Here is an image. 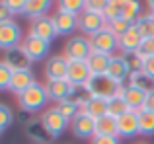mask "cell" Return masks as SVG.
<instances>
[{
    "label": "cell",
    "instance_id": "cell-1",
    "mask_svg": "<svg viewBox=\"0 0 154 144\" xmlns=\"http://www.w3.org/2000/svg\"><path fill=\"white\" fill-rule=\"evenodd\" d=\"M49 94H47L45 84L37 82L29 88L27 92H23L22 95L18 98V105L23 113L27 115H35V113H43L45 109H49Z\"/></svg>",
    "mask_w": 154,
    "mask_h": 144
},
{
    "label": "cell",
    "instance_id": "cell-2",
    "mask_svg": "<svg viewBox=\"0 0 154 144\" xmlns=\"http://www.w3.org/2000/svg\"><path fill=\"white\" fill-rule=\"evenodd\" d=\"M39 121H41L45 133L51 136V140L63 136V134L70 129V121H68V119L64 117L59 109H57V105H51L49 109L43 111L41 117H39Z\"/></svg>",
    "mask_w": 154,
    "mask_h": 144
},
{
    "label": "cell",
    "instance_id": "cell-3",
    "mask_svg": "<svg viewBox=\"0 0 154 144\" xmlns=\"http://www.w3.org/2000/svg\"><path fill=\"white\" fill-rule=\"evenodd\" d=\"M121 88L123 86H117L107 76H92L90 82L82 88V92L86 95H92V98H102L109 101L115 95H121Z\"/></svg>",
    "mask_w": 154,
    "mask_h": 144
},
{
    "label": "cell",
    "instance_id": "cell-4",
    "mask_svg": "<svg viewBox=\"0 0 154 144\" xmlns=\"http://www.w3.org/2000/svg\"><path fill=\"white\" fill-rule=\"evenodd\" d=\"M92 53H94V49H92L90 37H86L82 33L66 39V43L63 47V55L66 61H88Z\"/></svg>",
    "mask_w": 154,
    "mask_h": 144
},
{
    "label": "cell",
    "instance_id": "cell-5",
    "mask_svg": "<svg viewBox=\"0 0 154 144\" xmlns=\"http://www.w3.org/2000/svg\"><path fill=\"white\" fill-rule=\"evenodd\" d=\"M23 29L16 20L12 22H4L0 23V51H10L14 47H20L23 43Z\"/></svg>",
    "mask_w": 154,
    "mask_h": 144
},
{
    "label": "cell",
    "instance_id": "cell-6",
    "mask_svg": "<svg viewBox=\"0 0 154 144\" xmlns=\"http://www.w3.org/2000/svg\"><path fill=\"white\" fill-rule=\"evenodd\" d=\"M45 88H47V94H49V99L55 101V103L72 99V98H76V95L80 94L78 88L72 86L66 78H63V80H47Z\"/></svg>",
    "mask_w": 154,
    "mask_h": 144
},
{
    "label": "cell",
    "instance_id": "cell-7",
    "mask_svg": "<svg viewBox=\"0 0 154 144\" xmlns=\"http://www.w3.org/2000/svg\"><path fill=\"white\" fill-rule=\"evenodd\" d=\"M90 41H92V49L96 53H103V55H109V57H115V53L119 51V37L111 29H107V27L103 31H100V33H96L94 37H90Z\"/></svg>",
    "mask_w": 154,
    "mask_h": 144
},
{
    "label": "cell",
    "instance_id": "cell-8",
    "mask_svg": "<svg viewBox=\"0 0 154 144\" xmlns=\"http://www.w3.org/2000/svg\"><path fill=\"white\" fill-rule=\"evenodd\" d=\"M107 22L102 14H94V12H86L84 10L82 14L78 16V31L86 37H94L96 33L105 29Z\"/></svg>",
    "mask_w": 154,
    "mask_h": 144
},
{
    "label": "cell",
    "instance_id": "cell-9",
    "mask_svg": "<svg viewBox=\"0 0 154 144\" xmlns=\"http://www.w3.org/2000/svg\"><path fill=\"white\" fill-rule=\"evenodd\" d=\"M51 20H53V23H55V29H57V35H59V37L70 39L72 35H74V31H78V16L55 10V12H51Z\"/></svg>",
    "mask_w": 154,
    "mask_h": 144
},
{
    "label": "cell",
    "instance_id": "cell-10",
    "mask_svg": "<svg viewBox=\"0 0 154 144\" xmlns=\"http://www.w3.org/2000/svg\"><path fill=\"white\" fill-rule=\"evenodd\" d=\"M70 133L78 140H92L96 136V121L86 113H80L70 121Z\"/></svg>",
    "mask_w": 154,
    "mask_h": 144
},
{
    "label": "cell",
    "instance_id": "cell-11",
    "mask_svg": "<svg viewBox=\"0 0 154 144\" xmlns=\"http://www.w3.org/2000/svg\"><path fill=\"white\" fill-rule=\"evenodd\" d=\"M92 78V70L88 66L86 61H68V74H66V80L76 86L78 90H82Z\"/></svg>",
    "mask_w": 154,
    "mask_h": 144
},
{
    "label": "cell",
    "instance_id": "cell-12",
    "mask_svg": "<svg viewBox=\"0 0 154 144\" xmlns=\"http://www.w3.org/2000/svg\"><path fill=\"white\" fill-rule=\"evenodd\" d=\"M22 47L27 53V57L31 58V62H39V61H43V58H47L49 57V51H51V43L43 41V39H37L29 33L26 35Z\"/></svg>",
    "mask_w": 154,
    "mask_h": 144
},
{
    "label": "cell",
    "instance_id": "cell-13",
    "mask_svg": "<svg viewBox=\"0 0 154 144\" xmlns=\"http://www.w3.org/2000/svg\"><path fill=\"white\" fill-rule=\"evenodd\" d=\"M105 76L111 78L117 86H127L129 84V76H131V68H129L127 57L115 55V57L111 58V64H109V70H107Z\"/></svg>",
    "mask_w": 154,
    "mask_h": 144
},
{
    "label": "cell",
    "instance_id": "cell-14",
    "mask_svg": "<svg viewBox=\"0 0 154 144\" xmlns=\"http://www.w3.org/2000/svg\"><path fill=\"white\" fill-rule=\"evenodd\" d=\"M117 134H119V138L140 136V125H139V113L137 111H129L123 117L117 119Z\"/></svg>",
    "mask_w": 154,
    "mask_h": 144
},
{
    "label": "cell",
    "instance_id": "cell-15",
    "mask_svg": "<svg viewBox=\"0 0 154 144\" xmlns=\"http://www.w3.org/2000/svg\"><path fill=\"white\" fill-rule=\"evenodd\" d=\"M2 61L6 62L8 66H10L14 72H20V70H31V58L27 57V53L23 51V47H14V49L6 51L2 57Z\"/></svg>",
    "mask_w": 154,
    "mask_h": 144
},
{
    "label": "cell",
    "instance_id": "cell-16",
    "mask_svg": "<svg viewBox=\"0 0 154 144\" xmlns=\"http://www.w3.org/2000/svg\"><path fill=\"white\" fill-rule=\"evenodd\" d=\"M29 35H33V37H37V39H43V41H47V43H53L57 37H59V35H57V29H55V23H53V20H51V16H45V18H41V20L31 22Z\"/></svg>",
    "mask_w": 154,
    "mask_h": 144
},
{
    "label": "cell",
    "instance_id": "cell-17",
    "mask_svg": "<svg viewBox=\"0 0 154 144\" xmlns=\"http://www.w3.org/2000/svg\"><path fill=\"white\" fill-rule=\"evenodd\" d=\"M143 41L144 39H143V35H140V31L137 29V26H133L123 37H119V53L123 55V57L137 55L139 49H140V45H143Z\"/></svg>",
    "mask_w": 154,
    "mask_h": 144
},
{
    "label": "cell",
    "instance_id": "cell-18",
    "mask_svg": "<svg viewBox=\"0 0 154 144\" xmlns=\"http://www.w3.org/2000/svg\"><path fill=\"white\" fill-rule=\"evenodd\" d=\"M45 78L47 80H63L68 74V61L64 58V55H55L49 57V61L45 62Z\"/></svg>",
    "mask_w": 154,
    "mask_h": 144
},
{
    "label": "cell",
    "instance_id": "cell-19",
    "mask_svg": "<svg viewBox=\"0 0 154 144\" xmlns=\"http://www.w3.org/2000/svg\"><path fill=\"white\" fill-rule=\"evenodd\" d=\"M33 84H37V78H35L33 70H20V72H14L12 76V84H10V94H14L16 98L27 92Z\"/></svg>",
    "mask_w": 154,
    "mask_h": 144
},
{
    "label": "cell",
    "instance_id": "cell-20",
    "mask_svg": "<svg viewBox=\"0 0 154 144\" xmlns=\"http://www.w3.org/2000/svg\"><path fill=\"white\" fill-rule=\"evenodd\" d=\"M121 95H123V99L127 101L129 109L131 111H137V113H140V111H144V101H146V92L139 90V88H133V86H123L121 88Z\"/></svg>",
    "mask_w": 154,
    "mask_h": 144
},
{
    "label": "cell",
    "instance_id": "cell-21",
    "mask_svg": "<svg viewBox=\"0 0 154 144\" xmlns=\"http://www.w3.org/2000/svg\"><path fill=\"white\" fill-rule=\"evenodd\" d=\"M53 8V2L51 0H27L26 2V16L29 22H35V20H41L45 16H51L49 10Z\"/></svg>",
    "mask_w": 154,
    "mask_h": 144
},
{
    "label": "cell",
    "instance_id": "cell-22",
    "mask_svg": "<svg viewBox=\"0 0 154 144\" xmlns=\"http://www.w3.org/2000/svg\"><path fill=\"white\" fill-rule=\"evenodd\" d=\"M82 113L90 115L94 121L105 117V115H107V99L92 98V95H88V98H86V103H84V107H82Z\"/></svg>",
    "mask_w": 154,
    "mask_h": 144
},
{
    "label": "cell",
    "instance_id": "cell-23",
    "mask_svg": "<svg viewBox=\"0 0 154 144\" xmlns=\"http://www.w3.org/2000/svg\"><path fill=\"white\" fill-rule=\"evenodd\" d=\"M26 134L33 144H47L51 140V136L45 133V129H43L41 121H39V119H33V117L26 123Z\"/></svg>",
    "mask_w": 154,
    "mask_h": 144
},
{
    "label": "cell",
    "instance_id": "cell-24",
    "mask_svg": "<svg viewBox=\"0 0 154 144\" xmlns=\"http://www.w3.org/2000/svg\"><path fill=\"white\" fill-rule=\"evenodd\" d=\"M111 58L109 55H103V53H92L90 58H88V66H90L92 70V76H105L109 70V64H111Z\"/></svg>",
    "mask_w": 154,
    "mask_h": 144
},
{
    "label": "cell",
    "instance_id": "cell-25",
    "mask_svg": "<svg viewBox=\"0 0 154 144\" xmlns=\"http://www.w3.org/2000/svg\"><path fill=\"white\" fill-rule=\"evenodd\" d=\"M96 136H119L117 134V119L111 115L96 121Z\"/></svg>",
    "mask_w": 154,
    "mask_h": 144
},
{
    "label": "cell",
    "instance_id": "cell-26",
    "mask_svg": "<svg viewBox=\"0 0 154 144\" xmlns=\"http://www.w3.org/2000/svg\"><path fill=\"white\" fill-rule=\"evenodd\" d=\"M129 86L139 88V90H143V92H146V94H148V92L154 90V80L144 70L131 72V76H129Z\"/></svg>",
    "mask_w": 154,
    "mask_h": 144
},
{
    "label": "cell",
    "instance_id": "cell-27",
    "mask_svg": "<svg viewBox=\"0 0 154 144\" xmlns=\"http://www.w3.org/2000/svg\"><path fill=\"white\" fill-rule=\"evenodd\" d=\"M137 29L140 31L143 39H152L154 37V14L152 12H144L139 20H137Z\"/></svg>",
    "mask_w": 154,
    "mask_h": 144
},
{
    "label": "cell",
    "instance_id": "cell-28",
    "mask_svg": "<svg viewBox=\"0 0 154 144\" xmlns=\"http://www.w3.org/2000/svg\"><path fill=\"white\" fill-rule=\"evenodd\" d=\"M143 4L137 0H123V18L131 23H137V20L143 16Z\"/></svg>",
    "mask_w": 154,
    "mask_h": 144
},
{
    "label": "cell",
    "instance_id": "cell-29",
    "mask_svg": "<svg viewBox=\"0 0 154 144\" xmlns=\"http://www.w3.org/2000/svg\"><path fill=\"white\" fill-rule=\"evenodd\" d=\"M129 105H127V101L123 99V95H115V98H111L107 101V115H111V117H115V119H119V117H123L125 113H129Z\"/></svg>",
    "mask_w": 154,
    "mask_h": 144
},
{
    "label": "cell",
    "instance_id": "cell-30",
    "mask_svg": "<svg viewBox=\"0 0 154 144\" xmlns=\"http://www.w3.org/2000/svg\"><path fill=\"white\" fill-rule=\"evenodd\" d=\"M57 10L72 16H80L86 10V0H60V2H57Z\"/></svg>",
    "mask_w": 154,
    "mask_h": 144
},
{
    "label": "cell",
    "instance_id": "cell-31",
    "mask_svg": "<svg viewBox=\"0 0 154 144\" xmlns=\"http://www.w3.org/2000/svg\"><path fill=\"white\" fill-rule=\"evenodd\" d=\"M140 136H154V113L152 111H140L139 113Z\"/></svg>",
    "mask_w": 154,
    "mask_h": 144
},
{
    "label": "cell",
    "instance_id": "cell-32",
    "mask_svg": "<svg viewBox=\"0 0 154 144\" xmlns=\"http://www.w3.org/2000/svg\"><path fill=\"white\" fill-rule=\"evenodd\" d=\"M103 18L105 22H113L117 18H123V0H105Z\"/></svg>",
    "mask_w": 154,
    "mask_h": 144
},
{
    "label": "cell",
    "instance_id": "cell-33",
    "mask_svg": "<svg viewBox=\"0 0 154 144\" xmlns=\"http://www.w3.org/2000/svg\"><path fill=\"white\" fill-rule=\"evenodd\" d=\"M57 109L60 111V113L64 115V117L68 119V121H72V119H76L82 111H80V105L76 103V98H72V99H66V101H60V103H57Z\"/></svg>",
    "mask_w": 154,
    "mask_h": 144
},
{
    "label": "cell",
    "instance_id": "cell-34",
    "mask_svg": "<svg viewBox=\"0 0 154 144\" xmlns=\"http://www.w3.org/2000/svg\"><path fill=\"white\" fill-rule=\"evenodd\" d=\"M14 111H12V107L8 105V103H2L0 101V133H4V130H8L12 127V123H14Z\"/></svg>",
    "mask_w": 154,
    "mask_h": 144
},
{
    "label": "cell",
    "instance_id": "cell-35",
    "mask_svg": "<svg viewBox=\"0 0 154 144\" xmlns=\"http://www.w3.org/2000/svg\"><path fill=\"white\" fill-rule=\"evenodd\" d=\"M133 26H135V23L127 22L125 18H117V20H113V22H107V26H105V27H107V29H111L117 37H123V35L127 33Z\"/></svg>",
    "mask_w": 154,
    "mask_h": 144
},
{
    "label": "cell",
    "instance_id": "cell-36",
    "mask_svg": "<svg viewBox=\"0 0 154 144\" xmlns=\"http://www.w3.org/2000/svg\"><path fill=\"white\" fill-rule=\"evenodd\" d=\"M12 76H14V70L4 61H0V92H10Z\"/></svg>",
    "mask_w": 154,
    "mask_h": 144
},
{
    "label": "cell",
    "instance_id": "cell-37",
    "mask_svg": "<svg viewBox=\"0 0 154 144\" xmlns=\"http://www.w3.org/2000/svg\"><path fill=\"white\" fill-rule=\"evenodd\" d=\"M137 55H139L143 61H148V58H152V57H154V37H152V39H144Z\"/></svg>",
    "mask_w": 154,
    "mask_h": 144
},
{
    "label": "cell",
    "instance_id": "cell-38",
    "mask_svg": "<svg viewBox=\"0 0 154 144\" xmlns=\"http://www.w3.org/2000/svg\"><path fill=\"white\" fill-rule=\"evenodd\" d=\"M26 2L27 0H6V6L10 8L12 16H23V12H26Z\"/></svg>",
    "mask_w": 154,
    "mask_h": 144
},
{
    "label": "cell",
    "instance_id": "cell-39",
    "mask_svg": "<svg viewBox=\"0 0 154 144\" xmlns=\"http://www.w3.org/2000/svg\"><path fill=\"white\" fill-rule=\"evenodd\" d=\"M103 10H105V0H86V12L103 16Z\"/></svg>",
    "mask_w": 154,
    "mask_h": 144
},
{
    "label": "cell",
    "instance_id": "cell-40",
    "mask_svg": "<svg viewBox=\"0 0 154 144\" xmlns=\"http://www.w3.org/2000/svg\"><path fill=\"white\" fill-rule=\"evenodd\" d=\"M12 20H14V16H12L10 8L6 6V0H0V23L12 22Z\"/></svg>",
    "mask_w": 154,
    "mask_h": 144
},
{
    "label": "cell",
    "instance_id": "cell-41",
    "mask_svg": "<svg viewBox=\"0 0 154 144\" xmlns=\"http://www.w3.org/2000/svg\"><path fill=\"white\" fill-rule=\"evenodd\" d=\"M90 144H121L119 136H94Z\"/></svg>",
    "mask_w": 154,
    "mask_h": 144
},
{
    "label": "cell",
    "instance_id": "cell-42",
    "mask_svg": "<svg viewBox=\"0 0 154 144\" xmlns=\"http://www.w3.org/2000/svg\"><path fill=\"white\" fill-rule=\"evenodd\" d=\"M144 109L146 111H152L154 113V90L146 94V101H144Z\"/></svg>",
    "mask_w": 154,
    "mask_h": 144
},
{
    "label": "cell",
    "instance_id": "cell-43",
    "mask_svg": "<svg viewBox=\"0 0 154 144\" xmlns=\"http://www.w3.org/2000/svg\"><path fill=\"white\" fill-rule=\"evenodd\" d=\"M143 70L154 80V57H152V58H148V61H144V68H143Z\"/></svg>",
    "mask_w": 154,
    "mask_h": 144
},
{
    "label": "cell",
    "instance_id": "cell-44",
    "mask_svg": "<svg viewBox=\"0 0 154 144\" xmlns=\"http://www.w3.org/2000/svg\"><path fill=\"white\" fill-rule=\"evenodd\" d=\"M146 6H148V12H152V14H154V0H148Z\"/></svg>",
    "mask_w": 154,
    "mask_h": 144
},
{
    "label": "cell",
    "instance_id": "cell-45",
    "mask_svg": "<svg viewBox=\"0 0 154 144\" xmlns=\"http://www.w3.org/2000/svg\"><path fill=\"white\" fill-rule=\"evenodd\" d=\"M135 144H148V142H144V140H140V142H135Z\"/></svg>",
    "mask_w": 154,
    "mask_h": 144
},
{
    "label": "cell",
    "instance_id": "cell-46",
    "mask_svg": "<svg viewBox=\"0 0 154 144\" xmlns=\"http://www.w3.org/2000/svg\"><path fill=\"white\" fill-rule=\"evenodd\" d=\"M0 134H2V133H0Z\"/></svg>",
    "mask_w": 154,
    "mask_h": 144
}]
</instances>
